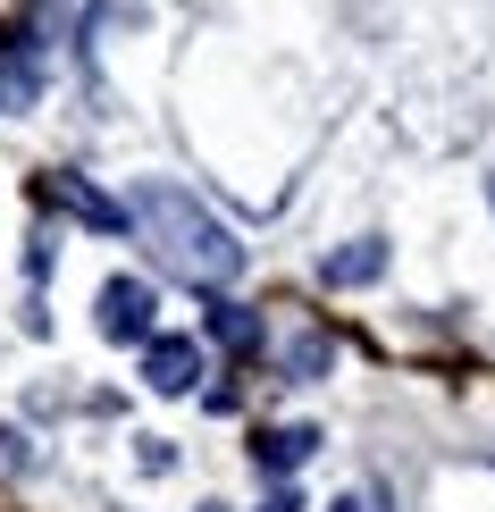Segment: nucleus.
I'll return each instance as SVG.
<instances>
[{
	"instance_id": "1",
	"label": "nucleus",
	"mask_w": 495,
	"mask_h": 512,
	"mask_svg": "<svg viewBox=\"0 0 495 512\" xmlns=\"http://www.w3.org/2000/svg\"><path fill=\"white\" fill-rule=\"evenodd\" d=\"M126 219H135L143 236H152V252H160L177 277H193V286H227V277L244 269V244H235L227 227L185 194V185H135Z\"/></svg>"
},
{
	"instance_id": "2",
	"label": "nucleus",
	"mask_w": 495,
	"mask_h": 512,
	"mask_svg": "<svg viewBox=\"0 0 495 512\" xmlns=\"http://www.w3.org/2000/svg\"><path fill=\"white\" fill-rule=\"evenodd\" d=\"M34 194L51 202V210H68L76 227H93V236H118V227H135V219H126V202H110L101 185H84L76 168H51V177H34Z\"/></svg>"
},
{
	"instance_id": "3",
	"label": "nucleus",
	"mask_w": 495,
	"mask_h": 512,
	"mask_svg": "<svg viewBox=\"0 0 495 512\" xmlns=\"http://www.w3.org/2000/svg\"><path fill=\"white\" fill-rule=\"evenodd\" d=\"M93 328L110 336V345H152V286H143V277H110V286L93 294Z\"/></svg>"
},
{
	"instance_id": "4",
	"label": "nucleus",
	"mask_w": 495,
	"mask_h": 512,
	"mask_svg": "<svg viewBox=\"0 0 495 512\" xmlns=\"http://www.w3.org/2000/svg\"><path fill=\"white\" fill-rule=\"evenodd\" d=\"M143 387L152 395H193L202 387V345L193 336H152L143 345Z\"/></svg>"
},
{
	"instance_id": "5",
	"label": "nucleus",
	"mask_w": 495,
	"mask_h": 512,
	"mask_svg": "<svg viewBox=\"0 0 495 512\" xmlns=\"http://www.w3.org/2000/svg\"><path fill=\"white\" fill-rule=\"evenodd\" d=\"M34 93H42V42L34 34H0V118L34 110Z\"/></svg>"
},
{
	"instance_id": "6",
	"label": "nucleus",
	"mask_w": 495,
	"mask_h": 512,
	"mask_svg": "<svg viewBox=\"0 0 495 512\" xmlns=\"http://www.w3.org/2000/svg\"><path fill=\"white\" fill-rule=\"evenodd\" d=\"M311 454H319V429H303V420H286V429H261V437H252V462H261V471H303Z\"/></svg>"
},
{
	"instance_id": "7",
	"label": "nucleus",
	"mask_w": 495,
	"mask_h": 512,
	"mask_svg": "<svg viewBox=\"0 0 495 512\" xmlns=\"http://www.w3.org/2000/svg\"><path fill=\"white\" fill-rule=\"evenodd\" d=\"M319 277H328V286H370V277H386V244H378V236L336 244L328 261H319Z\"/></svg>"
},
{
	"instance_id": "8",
	"label": "nucleus",
	"mask_w": 495,
	"mask_h": 512,
	"mask_svg": "<svg viewBox=\"0 0 495 512\" xmlns=\"http://www.w3.org/2000/svg\"><path fill=\"white\" fill-rule=\"evenodd\" d=\"M210 345H227V353H261V319H252L244 303H210Z\"/></svg>"
},
{
	"instance_id": "9",
	"label": "nucleus",
	"mask_w": 495,
	"mask_h": 512,
	"mask_svg": "<svg viewBox=\"0 0 495 512\" xmlns=\"http://www.w3.org/2000/svg\"><path fill=\"white\" fill-rule=\"evenodd\" d=\"M328 353H336V345L311 328V336H294V345H286V370H294V378H319V370H328Z\"/></svg>"
},
{
	"instance_id": "10",
	"label": "nucleus",
	"mask_w": 495,
	"mask_h": 512,
	"mask_svg": "<svg viewBox=\"0 0 495 512\" xmlns=\"http://www.w3.org/2000/svg\"><path fill=\"white\" fill-rule=\"evenodd\" d=\"M261 512H303V496H286V487H277V496H269Z\"/></svg>"
},
{
	"instance_id": "11",
	"label": "nucleus",
	"mask_w": 495,
	"mask_h": 512,
	"mask_svg": "<svg viewBox=\"0 0 495 512\" xmlns=\"http://www.w3.org/2000/svg\"><path fill=\"white\" fill-rule=\"evenodd\" d=\"M487 202H495V177H487Z\"/></svg>"
},
{
	"instance_id": "12",
	"label": "nucleus",
	"mask_w": 495,
	"mask_h": 512,
	"mask_svg": "<svg viewBox=\"0 0 495 512\" xmlns=\"http://www.w3.org/2000/svg\"><path fill=\"white\" fill-rule=\"evenodd\" d=\"M202 512H219V504H202Z\"/></svg>"
}]
</instances>
